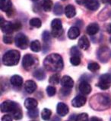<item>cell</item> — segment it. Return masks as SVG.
<instances>
[{
	"label": "cell",
	"mask_w": 111,
	"mask_h": 121,
	"mask_svg": "<svg viewBox=\"0 0 111 121\" xmlns=\"http://www.w3.org/2000/svg\"><path fill=\"white\" fill-rule=\"evenodd\" d=\"M43 66L49 71L59 72L62 70L64 63L62 56L59 54H51L44 59Z\"/></svg>",
	"instance_id": "6da1fadb"
},
{
	"label": "cell",
	"mask_w": 111,
	"mask_h": 121,
	"mask_svg": "<svg viewBox=\"0 0 111 121\" xmlns=\"http://www.w3.org/2000/svg\"><path fill=\"white\" fill-rule=\"evenodd\" d=\"M110 105V98L103 94H97L92 97L90 100V106L94 110H104Z\"/></svg>",
	"instance_id": "7a4b0ae2"
},
{
	"label": "cell",
	"mask_w": 111,
	"mask_h": 121,
	"mask_svg": "<svg viewBox=\"0 0 111 121\" xmlns=\"http://www.w3.org/2000/svg\"><path fill=\"white\" fill-rule=\"evenodd\" d=\"M20 52L17 50H9L2 57V62L6 66H15L20 60Z\"/></svg>",
	"instance_id": "3957f363"
},
{
	"label": "cell",
	"mask_w": 111,
	"mask_h": 121,
	"mask_svg": "<svg viewBox=\"0 0 111 121\" xmlns=\"http://www.w3.org/2000/svg\"><path fill=\"white\" fill-rule=\"evenodd\" d=\"M15 45L22 50H25L27 48L29 45V41L27 37L23 33H18L15 38Z\"/></svg>",
	"instance_id": "277c9868"
},
{
	"label": "cell",
	"mask_w": 111,
	"mask_h": 121,
	"mask_svg": "<svg viewBox=\"0 0 111 121\" xmlns=\"http://www.w3.org/2000/svg\"><path fill=\"white\" fill-rule=\"evenodd\" d=\"M97 58L101 62L106 63L111 58V51L107 46H102L98 49L97 52Z\"/></svg>",
	"instance_id": "5b68a950"
},
{
	"label": "cell",
	"mask_w": 111,
	"mask_h": 121,
	"mask_svg": "<svg viewBox=\"0 0 111 121\" xmlns=\"http://www.w3.org/2000/svg\"><path fill=\"white\" fill-rule=\"evenodd\" d=\"M51 28H52V35L54 38H58L59 36L62 35L63 33L62 21L59 18H55L51 22Z\"/></svg>",
	"instance_id": "8992f818"
},
{
	"label": "cell",
	"mask_w": 111,
	"mask_h": 121,
	"mask_svg": "<svg viewBox=\"0 0 111 121\" xmlns=\"http://www.w3.org/2000/svg\"><path fill=\"white\" fill-rule=\"evenodd\" d=\"M20 106L18 104L11 100L4 101L1 104V111L2 113H12L17 108Z\"/></svg>",
	"instance_id": "52a82bcc"
},
{
	"label": "cell",
	"mask_w": 111,
	"mask_h": 121,
	"mask_svg": "<svg viewBox=\"0 0 111 121\" xmlns=\"http://www.w3.org/2000/svg\"><path fill=\"white\" fill-rule=\"evenodd\" d=\"M111 85V78L109 74H105L101 75L99 78V81L97 86L101 90H107Z\"/></svg>",
	"instance_id": "ba28073f"
},
{
	"label": "cell",
	"mask_w": 111,
	"mask_h": 121,
	"mask_svg": "<svg viewBox=\"0 0 111 121\" xmlns=\"http://www.w3.org/2000/svg\"><path fill=\"white\" fill-rule=\"evenodd\" d=\"M36 65V58L34 56H32L30 54H27L25 55L23 58L22 60V65H23L24 68L27 71H30L31 70L34 66Z\"/></svg>",
	"instance_id": "9c48e42d"
},
{
	"label": "cell",
	"mask_w": 111,
	"mask_h": 121,
	"mask_svg": "<svg viewBox=\"0 0 111 121\" xmlns=\"http://www.w3.org/2000/svg\"><path fill=\"white\" fill-rule=\"evenodd\" d=\"M1 29L6 35H11L15 31L13 22L5 21L3 17H1Z\"/></svg>",
	"instance_id": "30bf717a"
},
{
	"label": "cell",
	"mask_w": 111,
	"mask_h": 121,
	"mask_svg": "<svg viewBox=\"0 0 111 121\" xmlns=\"http://www.w3.org/2000/svg\"><path fill=\"white\" fill-rule=\"evenodd\" d=\"M86 97L83 95H78L72 100V105L74 107H81L86 103Z\"/></svg>",
	"instance_id": "8fae6325"
},
{
	"label": "cell",
	"mask_w": 111,
	"mask_h": 121,
	"mask_svg": "<svg viewBox=\"0 0 111 121\" xmlns=\"http://www.w3.org/2000/svg\"><path fill=\"white\" fill-rule=\"evenodd\" d=\"M56 111L58 115H59L60 117H65L66 116V114H68L69 111V107L64 103H59L57 105Z\"/></svg>",
	"instance_id": "7c38bea8"
},
{
	"label": "cell",
	"mask_w": 111,
	"mask_h": 121,
	"mask_svg": "<svg viewBox=\"0 0 111 121\" xmlns=\"http://www.w3.org/2000/svg\"><path fill=\"white\" fill-rule=\"evenodd\" d=\"M84 5L91 11H97L100 7V3L98 0H86Z\"/></svg>",
	"instance_id": "4fadbf2b"
},
{
	"label": "cell",
	"mask_w": 111,
	"mask_h": 121,
	"mask_svg": "<svg viewBox=\"0 0 111 121\" xmlns=\"http://www.w3.org/2000/svg\"><path fill=\"white\" fill-rule=\"evenodd\" d=\"M0 7L2 12L8 13L12 10V3L11 0H0Z\"/></svg>",
	"instance_id": "5bb4252c"
},
{
	"label": "cell",
	"mask_w": 111,
	"mask_h": 121,
	"mask_svg": "<svg viewBox=\"0 0 111 121\" xmlns=\"http://www.w3.org/2000/svg\"><path fill=\"white\" fill-rule=\"evenodd\" d=\"M10 82L13 87L20 88L23 85V78L19 75H13L10 79Z\"/></svg>",
	"instance_id": "9a60e30c"
},
{
	"label": "cell",
	"mask_w": 111,
	"mask_h": 121,
	"mask_svg": "<svg viewBox=\"0 0 111 121\" xmlns=\"http://www.w3.org/2000/svg\"><path fill=\"white\" fill-rule=\"evenodd\" d=\"M61 84L64 87L71 89L74 86V81L72 80L71 77L65 75L64 77H62V78L61 79Z\"/></svg>",
	"instance_id": "2e32d148"
},
{
	"label": "cell",
	"mask_w": 111,
	"mask_h": 121,
	"mask_svg": "<svg viewBox=\"0 0 111 121\" xmlns=\"http://www.w3.org/2000/svg\"><path fill=\"white\" fill-rule=\"evenodd\" d=\"M79 35H80V30H79V28L78 27L75 26L71 27L68 31V37L71 40L76 39L79 36Z\"/></svg>",
	"instance_id": "e0dca14e"
},
{
	"label": "cell",
	"mask_w": 111,
	"mask_h": 121,
	"mask_svg": "<svg viewBox=\"0 0 111 121\" xmlns=\"http://www.w3.org/2000/svg\"><path fill=\"white\" fill-rule=\"evenodd\" d=\"M24 89L28 94H32L37 89V84L34 81H27L24 84Z\"/></svg>",
	"instance_id": "ac0fdd59"
},
{
	"label": "cell",
	"mask_w": 111,
	"mask_h": 121,
	"mask_svg": "<svg viewBox=\"0 0 111 121\" xmlns=\"http://www.w3.org/2000/svg\"><path fill=\"white\" fill-rule=\"evenodd\" d=\"M78 47L79 48L87 50L90 47V41L86 36H81L78 40Z\"/></svg>",
	"instance_id": "d6986e66"
},
{
	"label": "cell",
	"mask_w": 111,
	"mask_h": 121,
	"mask_svg": "<svg viewBox=\"0 0 111 121\" xmlns=\"http://www.w3.org/2000/svg\"><path fill=\"white\" fill-rule=\"evenodd\" d=\"M79 91L83 94H89L91 91V87L87 81H82L79 84Z\"/></svg>",
	"instance_id": "ffe728a7"
},
{
	"label": "cell",
	"mask_w": 111,
	"mask_h": 121,
	"mask_svg": "<svg viewBox=\"0 0 111 121\" xmlns=\"http://www.w3.org/2000/svg\"><path fill=\"white\" fill-rule=\"evenodd\" d=\"M99 29H100L99 25L97 23H91L90 25H88V27L86 28V31L89 35H96L98 32Z\"/></svg>",
	"instance_id": "44dd1931"
},
{
	"label": "cell",
	"mask_w": 111,
	"mask_h": 121,
	"mask_svg": "<svg viewBox=\"0 0 111 121\" xmlns=\"http://www.w3.org/2000/svg\"><path fill=\"white\" fill-rule=\"evenodd\" d=\"M65 15L68 18H72L76 15V9L72 5H66L65 9Z\"/></svg>",
	"instance_id": "7402d4cb"
},
{
	"label": "cell",
	"mask_w": 111,
	"mask_h": 121,
	"mask_svg": "<svg viewBox=\"0 0 111 121\" xmlns=\"http://www.w3.org/2000/svg\"><path fill=\"white\" fill-rule=\"evenodd\" d=\"M24 107L28 110L34 109L37 107V101L34 98H27L24 101Z\"/></svg>",
	"instance_id": "603a6c76"
},
{
	"label": "cell",
	"mask_w": 111,
	"mask_h": 121,
	"mask_svg": "<svg viewBox=\"0 0 111 121\" xmlns=\"http://www.w3.org/2000/svg\"><path fill=\"white\" fill-rule=\"evenodd\" d=\"M53 5V4L51 0H42V2H41V7L43 8V11L46 12L51 11Z\"/></svg>",
	"instance_id": "cb8c5ba5"
},
{
	"label": "cell",
	"mask_w": 111,
	"mask_h": 121,
	"mask_svg": "<svg viewBox=\"0 0 111 121\" xmlns=\"http://www.w3.org/2000/svg\"><path fill=\"white\" fill-rule=\"evenodd\" d=\"M30 48L32 52H39L41 50V44L38 40H34L30 44Z\"/></svg>",
	"instance_id": "d4e9b609"
},
{
	"label": "cell",
	"mask_w": 111,
	"mask_h": 121,
	"mask_svg": "<svg viewBox=\"0 0 111 121\" xmlns=\"http://www.w3.org/2000/svg\"><path fill=\"white\" fill-rule=\"evenodd\" d=\"M34 77L36 78L37 80L42 81V80H44V79H45L46 74H45V73H44L43 70L40 68V69L36 70V71H34Z\"/></svg>",
	"instance_id": "484cf974"
},
{
	"label": "cell",
	"mask_w": 111,
	"mask_h": 121,
	"mask_svg": "<svg viewBox=\"0 0 111 121\" xmlns=\"http://www.w3.org/2000/svg\"><path fill=\"white\" fill-rule=\"evenodd\" d=\"M53 13L56 15H61L63 13V7L59 2L55 3L53 7Z\"/></svg>",
	"instance_id": "4316f807"
},
{
	"label": "cell",
	"mask_w": 111,
	"mask_h": 121,
	"mask_svg": "<svg viewBox=\"0 0 111 121\" xmlns=\"http://www.w3.org/2000/svg\"><path fill=\"white\" fill-rule=\"evenodd\" d=\"M12 117H13V118L16 120H19L22 118V117H23V114H22V111H21V107L19 106L16 110H15L13 113H11Z\"/></svg>",
	"instance_id": "83f0119b"
},
{
	"label": "cell",
	"mask_w": 111,
	"mask_h": 121,
	"mask_svg": "<svg viewBox=\"0 0 111 121\" xmlns=\"http://www.w3.org/2000/svg\"><path fill=\"white\" fill-rule=\"evenodd\" d=\"M29 24L31 26L34 27V28H40L41 25H42V22L41 20L38 18H31L29 22Z\"/></svg>",
	"instance_id": "f1b7e54d"
},
{
	"label": "cell",
	"mask_w": 111,
	"mask_h": 121,
	"mask_svg": "<svg viewBox=\"0 0 111 121\" xmlns=\"http://www.w3.org/2000/svg\"><path fill=\"white\" fill-rule=\"evenodd\" d=\"M52 112L50 109H47V108H44L42 110V113H41V117L43 120H49L50 117H51Z\"/></svg>",
	"instance_id": "f546056e"
},
{
	"label": "cell",
	"mask_w": 111,
	"mask_h": 121,
	"mask_svg": "<svg viewBox=\"0 0 111 121\" xmlns=\"http://www.w3.org/2000/svg\"><path fill=\"white\" fill-rule=\"evenodd\" d=\"M59 81H60V77H59V74H54L53 75H52L49 79V82L51 84H53V85L58 84L59 83Z\"/></svg>",
	"instance_id": "4dcf8cb0"
},
{
	"label": "cell",
	"mask_w": 111,
	"mask_h": 121,
	"mask_svg": "<svg viewBox=\"0 0 111 121\" xmlns=\"http://www.w3.org/2000/svg\"><path fill=\"white\" fill-rule=\"evenodd\" d=\"M88 68L89 71H92V72H95L100 69V65L96 62H91L90 64H88Z\"/></svg>",
	"instance_id": "1f68e13d"
},
{
	"label": "cell",
	"mask_w": 111,
	"mask_h": 121,
	"mask_svg": "<svg viewBox=\"0 0 111 121\" xmlns=\"http://www.w3.org/2000/svg\"><path fill=\"white\" fill-rule=\"evenodd\" d=\"M42 39L43 42L46 44L48 42H50V40H51V36H50V34L48 31H44L43 34H42Z\"/></svg>",
	"instance_id": "d6a6232c"
},
{
	"label": "cell",
	"mask_w": 111,
	"mask_h": 121,
	"mask_svg": "<svg viewBox=\"0 0 111 121\" xmlns=\"http://www.w3.org/2000/svg\"><path fill=\"white\" fill-rule=\"evenodd\" d=\"M38 113H39V110H38L37 108H34V109H31L28 110L27 115L29 116V117H31V118H36L38 116Z\"/></svg>",
	"instance_id": "836d02e7"
},
{
	"label": "cell",
	"mask_w": 111,
	"mask_h": 121,
	"mask_svg": "<svg viewBox=\"0 0 111 121\" xmlns=\"http://www.w3.org/2000/svg\"><path fill=\"white\" fill-rule=\"evenodd\" d=\"M75 121H88V115L86 113H82L76 117Z\"/></svg>",
	"instance_id": "e575fe53"
},
{
	"label": "cell",
	"mask_w": 111,
	"mask_h": 121,
	"mask_svg": "<svg viewBox=\"0 0 111 121\" xmlns=\"http://www.w3.org/2000/svg\"><path fill=\"white\" fill-rule=\"evenodd\" d=\"M70 62L72 65L77 66L78 65H80L81 63V58L79 56H72L70 58Z\"/></svg>",
	"instance_id": "d590c367"
},
{
	"label": "cell",
	"mask_w": 111,
	"mask_h": 121,
	"mask_svg": "<svg viewBox=\"0 0 111 121\" xmlns=\"http://www.w3.org/2000/svg\"><path fill=\"white\" fill-rule=\"evenodd\" d=\"M56 87H53V86H48V87H46V94L50 97L54 96L56 94Z\"/></svg>",
	"instance_id": "8d00e7d4"
},
{
	"label": "cell",
	"mask_w": 111,
	"mask_h": 121,
	"mask_svg": "<svg viewBox=\"0 0 111 121\" xmlns=\"http://www.w3.org/2000/svg\"><path fill=\"white\" fill-rule=\"evenodd\" d=\"M70 52H71V54L72 55V56H79V57H80V55H81V52L79 51V49L76 46L72 47L71 48Z\"/></svg>",
	"instance_id": "74e56055"
},
{
	"label": "cell",
	"mask_w": 111,
	"mask_h": 121,
	"mask_svg": "<svg viewBox=\"0 0 111 121\" xmlns=\"http://www.w3.org/2000/svg\"><path fill=\"white\" fill-rule=\"evenodd\" d=\"M3 41L7 44H10L12 43L13 41V39H12V36L10 35H6L4 37H3Z\"/></svg>",
	"instance_id": "f35d334b"
},
{
	"label": "cell",
	"mask_w": 111,
	"mask_h": 121,
	"mask_svg": "<svg viewBox=\"0 0 111 121\" xmlns=\"http://www.w3.org/2000/svg\"><path fill=\"white\" fill-rule=\"evenodd\" d=\"M60 94H61V95H62L63 97H67L69 95V94H70V89L63 87L61 89V91H60Z\"/></svg>",
	"instance_id": "ab89813d"
},
{
	"label": "cell",
	"mask_w": 111,
	"mask_h": 121,
	"mask_svg": "<svg viewBox=\"0 0 111 121\" xmlns=\"http://www.w3.org/2000/svg\"><path fill=\"white\" fill-rule=\"evenodd\" d=\"M13 26L15 31L20 30L21 28V23L19 21H15V22H13Z\"/></svg>",
	"instance_id": "60d3db41"
},
{
	"label": "cell",
	"mask_w": 111,
	"mask_h": 121,
	"mask_svg": "<svg viewBox=\"0 0 111 121\" xmlns=\"http://www.w3.org/2000/svg\"><path fill=\"white\" fill-rule=\"evenodd\" d=\"M2 121H12L11 117L10 115H5L2 117Z\"/></svg>",
	"instance_id": "b9f144b4"
},
{
	"label": "cell",
	"mask_w": 111,
	"mask_h": 121,
	"mask_svg": "<svg viewBox=\"0 0 111 121\" xmlns=\"http://www.w3.org/2000/svg\"><path fill=\"white\" fill-rule=\"evenodd\" d=\"M106 30L107 31V33L111 34V23L110 24H107L106 25Z\"/></svg>",
	"instance_id": "7bdbcfd3"
},
{
	"label": "cell",
	"mask_w": 111,
	"mask_h": 121,
	"mask_svg": "<svg viewBox=\"0 0 111 121\" xmlns=\"http://www.w3.org/2000/svg\"><path fill=\"white\" fill-rule=\"evenodd\" d=\"M75 2L78 5H84L86 0H75Z\"/></svg>",
	"instance_id": "ee69618b"
},
{
	"label": "cell",
	"mask_w": 111,
	"mask_h": 121,
	"mask_svg": "<svg viewBox=\"0 0 111 121\" xmlns=\"http://www.w3.org/2000/svg\"><path fill=\"white\" fill-rule=\"evenodd\" d=\"M90 121H102V120L100 119V118H98V117H91Z\"/></svg>",
	"instance_id": "f6af8a7d"
},
{
	"label": "cell",
	"mask_w": 111,
	"mask_h": 121,
	"mask_svg": "<svg viewBox=\"0 0 111 121\" xmlns=\"http://www.w3.org/2000/svg\"><path fill=\"white\" fill-rule=\"evenodd\" d=\"M101 1H102L103 3H108L109 0H101Z\"/></svg>",
	"instance_id": "bcb514c9"
},
{
	"label": "cell",
	"mask_w": 111,
	"mask_h": 121,
	"mask_svg": "<svg viewBox=\"0 0 111 121\" xmlns=\"http://www.w3.org/2000/svg\"><path fill=\"white\" fill-rule=\"evenodd\" d=\"M108 3H109V4H110V5H111V0H109V2H108Z\"/></svg>",
	"instance_id": "7dc6e473"
},
{
	"label": "cell",
	"mask_w": 111,
	"mask_h": 121,
	"mask_svg": "<svg viewBox=\"0 0 111 121\" xmlns=\"http://www.w3.org/2000/svg\"><path fill=\"white\" fill-rule=\"evenodd\" d=\"M32 1H37V0H32Z\"/></svg>",
	"instance_id": "c3c4849f"
},
{
	"label": "cell",
	"mask_w": 111,
	"mask_h": 121,
	"mask_svg": "<svg viewBox=\"0 0 111 121\" xmlns=\"http://www.w3.org/2000/svg\"><path fill=\"white\" fill-rule=\"evenodd\" d=\"M62 1H65V0H62Z\"/></svg>",
	"instance_id": "681fc988"
},
{
	"label": "cell",
	"mask_w": 111,
	"mask_h": 121,
	"mask_svg": "<svg viewBox=\"0 0 111 121\" xmlns=\"http://www.w3.org/2000/svg\"><path fill=\"white\" fill-rule=\"evenodd\" d=\"M110 121H111V119H110Z\"/></svg>",
	"instance_id": "f907efd6"
},
{
	"label": "cell",
	"mask_w": 111,
	"mask_h": 121,
	"mask_svg": "<svg viewBox=\"0 0 111 121\" xmlns=\"http://www.w3.org/2000/svg\"><path fill=\"white\" fill-rule=\"evenodd\" d=\"M110 41H111V39H110Z\"/></svg>",
	"instance_id": "816d5d0a"
}]
</instances>
